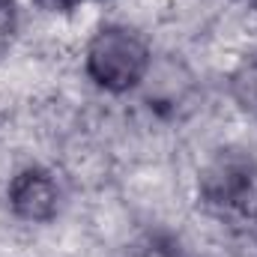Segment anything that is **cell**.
I'll list each match as a JSON object with an SVG mask.
<instances>
[{
	"mask_svg": "<svg viewBox=\"0 0 257 257\" xmlns=\"http://www.w3.org/2000/svg\"><path fill=\"white\" fill-rule=\"evenodd\" d=\"M153 66V51L147 39L128 24H108L87 42L84 69L90 81L105 93L135 90Z\"/></svg>",
	"mask_w": 257,
	"mask_h": 257,
	"instance_id": "cell-1",
	"label": "cell"
},
{
	"mask_svg": "<svg viewBox=\"0 0 257 257\" xmlns=\"http://www.w3.org/2000/svg\"><path fill=\"white\" fill-rule=\"evenodd\" d=\"M197 197L212 215L248 224L257 215V162L242 150H218L197 177Z\"/></svg>",
	"mask_w": 257,
	"mask_h": 257,
	"instance_id": "cell-2",
	"label": "cell"
},
{
	"mask_svg": "<svg viewBox=\"0 0 257 257\" xmlns=\"http://www.w3.org/2000/svg\"><path fill=\"white\" fill-rule=\"evenodd\" d=\"M6 200L15 218L30 224H45L60 209V189L45 168H21L9 180Z\"/></svg>",
	"mask_w": 257,
	"mask_h": 257,
	"instance_id": "cell-3",
	"label": "cell"
},
{
	"mask_svg": "<svg viewBox=\"0 0 257 257\" xmlns=\"http://www.w3.org/2000/svg\"><path fill=\"white\" fill-rule=\"evenodd\" d=\"M230 96L242 114L257 120V51L245 54L230 72Z\"/></svg>",
	"mask_w": 257,
	"mask_h": 257,
	"instance_id": "cell-4",
	"label": "cell"
},
{
	"mask_svg": "<svg viewBox=\"0 0 257 257\" xmlns=\"http://www.w3.org/2000/svg\"><path fill=\"white\" fill-rule=\"evenodd\" d=\"M18 33V9L15 0H0V54L9 51V45L15 42Z\"/></svg>",
	"mask_w": 257,
	"mask_h": 257,
	"instance_id": "cell-5",
	"label": "cell"
},
{
	"mask_svg": "<svg viewBox=\"0 0 257 257\" xmlns=\"http://www.w3.org/2000/svg\"><path fill=\"white\" fill-rule=\"evenodd\" d=\"M45 12H72L75 6H81L84 0H36Z\"/></svg>",
	"mask_w": 257,
	"mask_h": 257,
	"instance_id": "cell-6",
	"label": "cell"
},
{
	"mask_svg": "<svg viewBox=\"0 0 257 257\" xmlns=\"http://www.w3.org/2000/svg\"><path fill=\"white\" fill-rule=\"evenodd\" d=\"M245 227H248V233H251V239H254V245H257V215L248 221V224H245Z\"/></svg>",
	"mask_w": 257,
	"mask_h": 257,
	"instance_id": "cell-7",
	"label": "cell"
},
{
	"mask_svg": "<svg viewBox=\"0 0 257 257\" xmlns=\"http://www.w3.org/2000/svg\"><path fill=\"white\" fill-rule=\"evenodd\" d=\"M245 6H251V9H257V0H242Z\"/></svg>",
	"mask_w": 257,
	"mask_h": 257,
	"instance_id": "cell-8",
	"label": "cell"
}]
</instances>
